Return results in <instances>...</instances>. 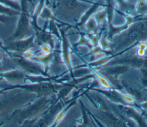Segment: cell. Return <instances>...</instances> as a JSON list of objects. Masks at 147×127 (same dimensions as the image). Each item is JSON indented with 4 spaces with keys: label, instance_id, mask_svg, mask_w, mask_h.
<instances>
[{
    "label": "cell",
    "instance_id": "obj_11",
    "mask_svg": "<svg viewBox=\"0 0 147 127\" xmlns=\"http://www.w3.org/2000/svg\"><path fill=\"white\" fill-rule=\"evenodd\" d=\"M14 99H1L0 100V111H2L8 107L9 106L12 104Z\"/></svg>",
    "mask_w": 147,
    "mask_h": 127
},
{
    "label": "cell",
    "instance_id": "obj_9",
    "mask_svg": "<svg viewBox=\"0 0 147 127\" xmlns=\"http://www.w3.org/2000/svg\"><path fill=\"white\" fill-rule=\"evenodd\" d=\"M0 3L4 5H5L6 6H10V8L17 11L21 10L20 6L16 2H14L9 0H0Z\"/></svg>",
    "mask_w": 147,
    "mask_h": 127
},
{
    "label": "cell",
    "instance_id": "obj_5",
    "mask_svg": "<svg viewBox=\"0 0 147 127\" xmlns=\"http://www.w3.org/2000/svg\"><path fill=\"white\" fill-rule=\"evenodd\" d=\"M16 61L23 69L30 73L38 74L40 72L38 67L30 61L26 60L24 59H19L16 60Z\"/></svg>",
    "mask_w": 147,
    "mask_h": 127
},
{
    "label": "cell",
    "instance_id": "obj_1",
    "mask_svg": "<svg viewBox=\"0 0 147 127\" xmlns=\"http://www.w3.org/2000/svg\"><path fill=\"white\" fill-rule=\"evenodd\" d=\"M21 13L18 20L17 26L14 33L12 35L10 40H17L21 39L24 37L29 31V22L28 13L26 11V0H22Z\"/></svg>",
    "mask_w": 147,
    "mask_h": 127
},
{
    "label": "cell",
    "instance_id": "obj_3",
    "mask_svg": "<svg viewBox=\"0 0 147 127\" xmlns=\"http://www.w3.org/2000/svg\"><path fill=\"white\" fill-rule=\"evenodd\" d=\"M34 36H31L24 40L20 39L11 42L8 47L9 49L16 52H25L34 46Z\"/></svg>",
    "mask_w": 147,
    "mask_h": 127
},
{
    "label": "cell",
    "instance_id": "obj_15",
    "mask_svg": "<svg viewBox=\"0 0 147 127\" xmlns=\"http://www.w3.org/2000/svg\"><path fill=\"white\" fill-rule=\"evenodd\" d=\"M107 94L109 97H110L111 98H113V99H114L115 101H121V99L119 97V96L114 93H108Z\"/></svg>",
    "mask_w": 147,
    "mask_h": 127
},
{
    "label": "cell",
    "instance_id": "obj_19",
    "mask_svg": "<svg viewBox=\"0 0 147 127\" xmlns=\"http://www.w3.org/2000/svg\"><path fill=\"white\" fill-rule=\"evenodd\" d=\"M69 89H70V88H69V87H67V88H64L63 90H61V94L62 95H65V94H66L69 91Z\"/></svg>",
    "mask_w": 147,
    "mask_h": 127
},
{
    "label": "cell",
    "instance_id": "obj_13",
    "mask_svg": "<svg viewBox=\"0 0 147 127\" xmlns=\"http://www.w3.org/2000/svg\"><path fill=\"white\" fill-rule=\"evenodd\" d=\"M130 63L133 64L134 66H142L145 64V60L139 59H131L130 61Z\"/></svg>",
    "mask_w": 147,
    "mask_h": 127
},
{
    "label": "cell",
    "instance_id": "obj_17",
    "mask_svg": "<svg viewBox=\"0 0 147 127\" xmlns=\"http://www.w3.org/2000/svg\"><path fill=\"white\" fill-rule=\"evenodd\" d=\"M130 90V92L136 98H140V93L139 91H138L137 90L135 89H131V88H129Z\"/></svg>",
    "mask_w": 147,
    "mask_h": 127
},
{
    "label": "cell",
    "instance_id": "obj_7",
    "mask_svg": "<svg viewBox=\"0 0 147 127\" xmlns=\"http://www.w3.org/2000/svg\"><path fill=\"white\" fill-rule=\"evenodd\" d=\"M0 14L6 15L8 16H12L18 15L19 12L18 11L13 9L11 8H9L6 6L0 5Z\"/></svg>",
    "mask_w": 147,
    "mask_h": 127
},
{
    "label": "cell",
    "instance_id": "obj_2",
    "mask_svg": "<svg viewBox=\"0 0 147 127\" xmlns=\"http://www.w3.org/2000/svg\"><path fill=\"white\" fill-rule=\"evenodd\" d=\"M45 102L44 99H38L32 105L18 111V113L16 115V118L20 121H23L36 116L44 107Z\"/></svg>",
    "mask_w": 147,
    "mask_h": 127
},
{
    "label": "cell",
    "instance_id": "obj_4",
    "mask_svg": "<svg viewBox=\"0 0 147 127\" xmlns=\"http://www.w3.org/2000/svg\"><path fill=\"white\" fill-rule=\"evenodd\" d=\"M19 87L29 90L31 92L36 93V94L40 95H47L49 93H51V92L53 90V87L52 86V85L47 83H41L30 85H25Z\"/></svg>",
    "mask_w": 147,
    "mask_h": 127
},
{
    "label": "cell",
    "instance_id": "obj_18",
    "mask_svg": "<svg viewBox=\"0 0 147 127\" xmlns=\"http://www.w3.org/2000/svg\"><path fill=\"white\" fill-rule=\"evenodd\" d=\"M105 16V13L101 12L98 14V15L96 16V18L99 21H102L104 18Z\"/></svg>",
    "mask_w": 147,
    "mask_h": 127
},
{
    "label": "cell",
    "instance_id": "obj_14",
    "mask_svg": "<svg viewBox=\"0 0 147 127\" xmlns=\"http://www.w3.org/2000/svg\"><path fill=\"white\" fill-rule=\"evenodd\" d=\"M10 20H11V17L0 14V22L3 23H7Z\"/></svg>",
    "mask_w": 147,
    "mask_h": 127
},
{
    "label": "cell",
    "instance_id": "obj_8",
    "mask_svg": "<svg viewBox=\"0 0 147 127\" xmlns=\"http://www.w3.org/2000/svg\"><path fill=\"white\" fill-rule=\"evenodd\" d=\"M136 7L137 11L139 13H147V2L145 0H138Z\"/></svg>",
    "mask_w": 147,
    "mask_h": 127
},
{
    "label": "cell",
    "instance_id": "obj_12",
    "mask_svg": "<svg viewBox=\"0 0 147 127\" xmlns=\"http://www.w3.org/2000/svg\"><path fill=\"white\" fill-rule=\"evenodd\" d=\"M127 70V67L122 66V67H114L112 69H111L109 71V72L112 74H121V73H123L125 71H126Z\"/></svg>",
    "mask_w": 147,
    "mask_h": 127
},
{
    "label": "cell",
    "instance_id": "obj_16",
    "mask_svg": "<svg viewBox=\"0 0 147 127\" xmlns=\"http://www.w3.org/2000/svg\"><path fill=\"white\" fill-rule=\"evenodd\" d=\"M87 26H88V29L94 30L95 28V27H96V24H95L94 21L93 20H91L89 21V22H88V24L87 25Z\"/></svg>",
    "mask_w": 147,
    "mask_h": 127
},
{
    "label": "cell",
    "instance_id": "obj_10",
    "mask_svg": "<svg viewBox=\"0 0 147 127\" xmlns=\"http://www.w3.org/2000/svg\"><path fill=\"white\" fill-rule=\"evenodd\" d=\"M38 39L40 42H42L43 43H49L51 41V37L49 33L43 32L38 34Z\"/></svg>",
    "mask_w": 147,
    "mask_h": 127
},
{
    "label": "cell",
    "instance_id": "obj_6",
    "mask_svg": "<svg viewBox=\"0 0 147 127\" xmlns=\"http://www.w3.org/2000/svg\"><path fill=\"white\" fill-rule=\"evenodd\" d=\"M1 75L5 77L8 80H12V81L21 80V79H23L24 76V74L22 72L17 71H11L8 73L1 74Z\"/></svg>",
    "mask_w": 147,
    "mask_h": 127
},
{
    "label": "cell",
    "instance_id": "obj_20",
    "mask_svg": "<svg viewBox=\"0 0 147 127\" xmlns=\"http://www.w3.org/2000/svg\"><path fill=\"white\" fill-rule=\"evenodd\" d=\"M1 91H0V94H1Z\"/></svg>",
    "mask_w": 147,
    "mask_h": 127
}]
</instances>
